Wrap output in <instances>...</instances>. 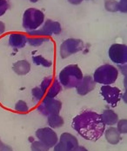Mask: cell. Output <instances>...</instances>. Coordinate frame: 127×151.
Segmentation results:
<instances>
[{
	"instance_id": "7402d4cb",
	"label": "cell",
	"mask_w": 127,
	"mask_h": 151,
	"mask_svg": "<svg viewBox=\"0 0 127 151\" xmlns=\"http://www.w3.org/2000/svg\"><path fill=\"white\" fill-rule=\"evenodd\" d=\"M14 109L17 112L21 113V114H25L29 111V106L27 105V104L23 100L17 101L15 106H14Z\"/></svg>"
},
{
	"instance_id": "ac0fdd59",
	"label": "cell",
	"mask_w": 127,
	"mask_h": 151,
	"mask_svg": "<svg viewBox=\"0 0 127 151\" xmlns=\"http://www.w3.org/2000/svg\"><path fill=\"white\" fill-rule=\"evenodd\" d=\"M105 136L106 141L111 145H116L121 141V136L119 132L118 131L117 128L112 126L105 130Z\"/></svg>"
},
{
	"instance_id": "44dd1931",
	"label": "cell",
	"mask_w": 127,
	"mask_h": 151,
	"mask_svg": "<svg viewBox=\"0 0 127 151\" xmlns=\"http://www.w3.org/2000/svg\"><path fill=\"white\" fill-rule=\"evenodd\" d=\"M105 8L110 12H118V2L116 0H105Z\"/></svg>"
},
{
	"instance_id": "4dcf8cb0",
	"label": "cell",
	"mask_w": 127,
	"mask_h": 151,
	"mask_svg": "<svg viewBox=\"0 0 127 151\" xmlns=\"http://www.w3.org/2000/svg\"><path fill=\"white\" fill-rule=\"evenodd\" d=\"M72 151H88V150L86 148H84V146H77Z\"/></svg>"
},
{
	"instance_id": "484cf974",
	"label": "cell",
	"mask_w": 127,
	"mask_h": 151,
	"mask_svg": "<svg viewBox=\"0 0 127 151\" xmlns=\"http://www.w3.org/2000/svg\"><path fill=\"white\" fill-rule=\"evenodd\" d=\"M10 6L9 0H0V17L5 14V12L10 9Z\"/></svg>"
},
{
	"instance_id": "5b68a950",
	"label": "cell",
	"mask_w": 127,
	"mask_h": 151,
	"mask_svg": "<svg viewBox=\"0 0 127 151\" xmlns=\"http://www.w3.org/2000/svg\"><path fill=\"white\" fill-rule=\"evenodd\" d=\"M84 44L79 38H68L64 40L60 45L59 53L61 58L64 59L69 58L70 56L76 54L84 50Z\"/></svg>"
},
{
	"instance_id": "cb8c5ba5",
	"label": "cell",
	"mask_w": 127,
	"mask_h": 151,
	"mask_svg": "<svg viewBox=\"0 0 127 151\" xmlns=\"http://www.w3.org/2000/svg\"><path fill=\"white\" fill-rule=\"evenodd\" d=\"M32 151H49V148L40 141H34L31 145Z\"/></svg>"
},
{
	"instance_id": "836d02e7",
	"label": "cell",
	"mask_w": 127,
	"mask_h": 151,
	"mask_svg": "<svg viewBox=\"0 0 127 151\" xmlns=\"http://www.w3.org/2000/svg\"><path fill=\"white\" fill-rule=\"evenodd\" d=\"M4 145H5V144L1 141V138H0V150H1L2 148H4Z\"/></svg>"
},
{
	"instance_id": "9c48e42d",
	"label": "cell",
	"mask_w": 127,
	"mask_h": 151,
	"mask_svg": "<svg viewBox=\"0 0 127 151\" xmlns=\"http://www.w3.org/2000/svg\"><path fill=\"white\" fill-rule=\"evenodd\" d=\"M36 136L38 141L42 142L49 149L54 148V146L58 142V137L56 131L50 127L38 129L36 131Z\"/></svg>"
},
{
	"instance_id": "52a82bcc",
	"label": "cell",
	"mask_w": 127,
	"mask_h": 151,
	"mask_svg": "<svg viewBox=\"0 0 127 151\" xmlns=\"http://www.w3.org/2000/svg\"><path fill=\"white\" fill-rule=\"evenodd\" d=\"M62 109V103L56 98L45 97L38 107V110L43 116H48L52 114H59Z\"/></svg>"
},
{
	"instance_id": "d6a6232c",
	"label": "cell",
	"mask_w": 127,
	"mask_h": 151,
	"mask_svg": "<svg viewBox=\"0 0 127 151\" xmlns=\"http://www.w3.org/2000/svg\"><path fill=\"white\" fill-rule=\"evenodd\" d=\"M0 151H13L12 150V147H10L9 145H4V148H2Z\"/></svg>"
},
{
	"instance_id": "30bf717a",
	"label": "cell",
	"mask_w": 127,
	"mask_h": 151,
	"mask_svg": "<svg viewBox=\"0 0 127 151\" xmlns=\"http://www.w3.org/2000/svg\"><path fill=\"white\" fill-rule=\"evenodd\" d=\"M109 58L111 62L117 64L127 63V46L123 44H113L109 48Z\"/></svg>"
},
{
	"instance_id": "8fae6325",
	"label": "cell",
	"mask_w": 127,
	"mask_h": 151,
	"mask_svg": "<svg viewBox=\"0 0 127 151\" xmlns=\"http://www.w3.org/2000/svg\"><path fill=\"white\" fill-rule=\"evenodd\" d=\"M37 30L44 37L50 38L52 35H59L62 31V27L58 22L52 19H47L43 24L42 28Z\"/></svg>"
},
{
	"instance_id": "e575fe53",
	"label": "cell",
	"mask_w": 127,
	"mask_h": 151,
	"mask_svg": "<svg viewBox=\"0 0 127 151\" xmlns=\"http://www.w3.org/2000/svg\"><path fill=\"white\" fill-rule=\"evenodd\" d=\"M30 2H32V3H37V2H38L39 0H29Z\"/></svg>"
},
{
	"instance_id": "83f0119b",
	"label": "cell",
	"mask_w": 127,
	"mask_h": 151,
	"mask_svg": "<svg viewBox=\"0 0 127 151\" xmlns=\"http://www.w3.org/2000/svg\"><path fill=\"white\" fill-rule=\"evenodd\" d=\"M54 151H71V150H67L64 145H62L59 142L54 146Z\"/></svg>"
},
{
	"instance_id": "603a6c76",
	"label": "cell",
	"mask_w": 127,
	"mask_h": 151,
	"mask_svg": "<svg viewBox=\"0 0 127 151\" xmlns=\"http://www.w3.org/2000/svg\"><path fill=\"white\" fill-rule=\"evenodd\" d=\"M32 96H33V99L38 101V102H40L45 98V93L39 86L33 88L32 90Z\"/></svg>"
},
{
	"instance_id": "d6986e66",
	"label": "cell",
	"mask_w": 127,
	"mask_h": 151,
	"mask_svg": "<svg viewBox=\"0 0 127 151\" xmlns=\"http://www.w3.org/2000/svg\"><path fill=\"white\" fill-rule=\"evenodd\" d=\"M47 123L51 129H58L64 126V118L59 114H52L47 116Z\"/></svg>"
},
{
	"instance_id": "6da1fadb",
	"label": "cell",
	"mask_w": 127,
	"mask_h": 151,
	"mask_svg": "<svg viewBox=\"0 0 127 151\" xmlns=\"http://www.w3.org/2000/svg\"><path fill=\"white\" fill-rule=\"evenodd\" d=\"M71 126L80 136L91 142L99 140L105 130L101 115L92 110H84L77 115L72 120Z\"/></svg>"
},
{
	"instance_id": "4316f807",
	"label": "cell",
	"mask_w": 127,
	"mask_h": 151,
	"mask_svg": "<svg viewBox=\"0 0 127 151\" xmlns=\"http://www.w3.org/2000/svg\"><path fill=\"white\" fill-rule=\"evenodd\" d=\"M118 11L126 13L127 12V0H120L118 3Z\"/></svg>"
},
{
	"instance_id": "3957f363",
	"label": "cell",
	"mask_w": 127,
	"mask_h": 151,
	"mask_svg": "<svg viewBox=\"0 0 127 151\" xmlns=\"http://www.w3.org/2000/svg\"><path fill=\"white\" fill-rule=\"evenodd\" d=\"M92 77L96 83L111 85L117 81L118 77V70L111 64L105 63L96 69Z\"/></svg>"
},
{
	"instance_id": "2e32d148",
	"label": "cell",
	"mask_w": 127,
	"mask_h": 151,
	"mask_svg": "<svg viewBox=\"0 0 127 151\" xmlns=\"http://www.w3.org/2000/svg\"><path fill=\"white\" fill-rule=\"evenodd\" d=\"M100 115H101L103 122L105 125L113 126V125L117 124V122L118 121V114L114 110L110 109H106L103 110L102 114H100Z\"/></svg>"
},
{
	"instance_id": "d590c367",
	"label": "cell",
	"mask_w": 127,
	"mask_h": 151,
	"mask_svg": "<svg viewBox=\"0 0 127 151\" xmlns=\"http://www.w3.org/2000/svg\"><path fill=\"white\" fill-rule=\"evenodd\" d=\"M29 140H30V142H34V141H35V140H33V137H30V139H29Z\"/></svg>"
},
{
	"instance_id": "ffe728a7",
	"label": "cell",
	"mask_w": 127,
	"mask_h": 151,
	"mask_svg": "<svg viewBox=\"0 0 127 151\" xmlns=\"http://www.w3.org/2000/svg\"><path fill=\"white\" fill-rule=\"evenodd\" d=\"M32 61H33L34 64H36V65H42V66L46 67V68L52 66V62L51 61L48 60V59L45 58L44 57H42L40 55L32 57Z\"/></svg>"
},
{
	"instance_id": "277c9868",
	"label": "cell",
	"mask_w": 127,
	"mask_h": 151,
	"mask_svg": "<svg viewBox=\"0 0 127 151\" xmlns=\"http://www.w3.org/2000/svg\"><path fill=\"white\" fill-rule=\"evenodd\" d=\"M45 23V13L36 8H29L23 15V27L28 31L38 30Z\"/></svg>"
},
{
	"instance_id": "7a4b0ae2",
	"label": "cell",
	"mask_w": 127,
	"mask_h": 151,
	"mask_svg": "<svg viewBox=\"0 0 127 151\" xmlns=\"http://www.w3.org/2000/svg\"><path fill=\"white\" fill-rule=\"evenodd\" d=\"M83 76V72L79 65L70 64L59 72L58 81L64 89H72L79 84Z\"/></svg>"
},
{
	"instance_id": "9a60e30c",
	"label": "cell",
	"mask_w": 127,
	"mask_h": 151,
	"mask_svg": "<svg viewBox=\"0 0 127 151\" xmlns=\"http://www.w3.org/2000/svg\"><path fill=\"white\" fill-rule=\"evenodd\" d=\"M27 43L33 47H38L42 45L45 42L49 40V38L41 35L38 30H32L27 32Z\"/></svg>"
},
{
	"instance_id": "5bb4252c",
	"label": "cell",
	"mask_w": 127,
	"mask_h": 151,
	"mask_svg": "<svg viewBox=\"0 0 127 151\" xmlns=\"http://www.w3.org/2000/svg\"><path fill=\"white\" fill-rule=\"evenodd\" d=\"M62 145H64L67 150L72 151L77 146H79V141L77 139V137L73 136L72 134L70 133H63L60 137H59V141H58Z\"/></svg>"
},
{
	"instance_id": "1f68e13d",
	"label": "cell",
	"mask_w": 127,
	"mask_h": 151,
	"mask_svg": "<svg viewBox=\"0 0 127 151\" xmlns=\"http://www.w3.org/2000/svg\"><path fill=\"white\" fill-rule=\"evenodd\" d=\"M4 31H5V24L2 21H0V35H2Z\"/></svg>"
},
{
	"instance_id": "f1b7e54d",
	"label": "cell",
	"mask_w": 127,
	"mask_h": 151,
	"mask_svg": "<svg viewBox=\"0 0 127 151\" xmlns=\"http://www.w3.org/2000/svg\"><path fill=\"white\" fill-rule=\"evenodd\" d=\"M118 67H119V70L122 71V74L126 76V63L118 64Z\"/></svg>"
},
{
	"instance_id": "e0dca14e",
	"label": "cell",
	"mask_w": 127,
	"mask_h": 151,
	"mask_svg": "<svg viewBox=\"0 0 127 151\" xmlns=\"http://www.w3.org/2000/svg\"><path fill=\"white\" fill-rule=\"evenodd\" d=\"M13 71L18 76H25L28 74L31 70V63L27 60H19L13 63Z\"/></svg>"
},
{
	"instance_id": "d4e9b609",
	"label": "cell",
	"mask_w": 127,
	"mask_h": 151,
	"mask_svg": "<svg viewBox=\"0 0 127 151\" xmlns=\"http://www.w3.org/2000/svg\"><path fill=\"white\" fill-rule=\"evenodd\" d=\"M117 129L119 134H126L127 133V120L122 119L118 120L117 122Z\"/></svg>"
},
{
	"instance_id": "8992f818",
	"label": "cell",
	"mask_w": 127,
	"mask_h": 151,
	"mask_svg": "<svg viewBox=\"0 0 127 151\" xmlns=\"http://www.w3.org/2000/svg\"><path fill=\"white\" fill-rule=\"evenodd\" d=\"M39 87L44 91L45 97L49 98H55V96H57L62 91V85L58 79L52 76L44 78Z\"/></svg>"
},
{
	"instance_id": "7c38bea8",
	"label": "cell",
	"mask_w": 127,
	"mask_h": 151,
	"mask_svg": "<svg viewBox=\"0 0 127 151\" xmlns=\"http://www.w3.org/2000/svg\"><path fill=\"white\" fill-rule=\"evenodd\" d=\"M95 86L96 83L94 82L93 77L92 76H84L82 81L76 87V91H77V93L80 96H85L93 91L95 89Z\"/></svg>"
},
{
	"instance_id": "ba28073f",
	"label": "cell",
	"mask_w": 127,
	"mask_h": 151,
	"mask_svg": "<svg viewBox=\"0 0 127 151\" xmlns=\"http://www.w3.org/2000/svg\"><path fill=\"white\" fill-rule=\"evenodd\" d=\"M100 94L111 108H115L122 98L121 91L111 85H103L100 89Z\"/></svg>"
},
{
	"instance_id": "4fadbf2b",
	"label": "cell",
	"mask_w": 127,
	"mask_h": 151,
	"mask_svg": "<svg viewBox=\"0 0 127 151\" xmlns=\"http://www.w3.org/2000/svg\"><path fill=\"white\" fill-rule=\"evenodd\" d=\"M8 41L9 45L13 49H23L27 44V36L22 33H12Z\"/></svg>"
},
{
	"instance_id": "f546056e",
	"label": "cell",
	"mask_w": 127,
	"mask_h": 151,
	"mask_svg": "<svg viewBox=\"0 0 127 151\" xmlns=\"http://www.w3.org/2000/svg\"><path fill=\"white\" fill-rule=\"evenodd\" d=\"M70 4H74V5H78V4H80L84 0H67Z\"/></svg>"
}]
</instances>
